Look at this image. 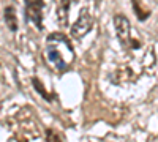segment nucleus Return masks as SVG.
Returning <instances> with one entry per match:
<instances>
[{"mask_svg":"<svg viewBox=\"0 0 158 142\" xmlns=\"http://www.w3.org/2000/svg\"><path fill=\"white\" fill-rule=\"evenodd\" d=\"M114 27H115V33L118 38L120 46L130 52L141 49V41L131 35V24L130 21L123 16V14H115L114 16Z\"/></svg>","mask_w":158,"mask_h":142,"instance_id":"obj_2","label":"nucleus"},{"mask_svg":"<svg viewBox=\"0 0 158 142\" xmlns=\"http://www.w3.org/2000/svg\"><path fill=\"white\" fill-rule=\"evenodd\" d=\"M32 84H33L35 90H36V92H38L40 95H41L46 101H49V103L52 101V95H49V93H48V90L44 88V85H43L41 82H40V79H38L36 76H33V77H32Z\"/></svg>","mask_w":158,"mask_h":142,"instance_id":"obj_8","label":"nucleus"},{"mask_svg":"<svg viewBox=\"0 0 158 142\" xmlns=\"http://www.w3.org/2000/svg\"><path fill=\"white\" fill-rule=\"evenodd\" d=\"M46 137H48V140H59V136H57L54 131H52V130H48Z\"/></svg>","mask_w":158,"mask_h":142,"instance_id":"obj_9","label":"nucleus"},{"mask_svg":"<svg viewBox=\"0 0 158 142\" xmlns=\"http://www.w3.org/2000/svg\"><path fill=\"white\" fill-rule=\"evenodd\" d=\"M43 0H25V19L35 24L38 30H43Z\"/></svg>","mask_w":158,"mask_h":142,"instance_id":"obj_4","label":"nucleus"},{"mask_svg":"<svg viewBox=\"0 0 158 142\" xmlns=\"http://www.w3.org/2000/svg\"><path fill=\"white\" fill-rule=\"evenodd\" d=\"M3 18H5L6 27H8L11 32H16V30H18V16H16L15 6H6V8L3 10Z\"/></svg>","mask_w":158,"mask_h":142,"instance_id":"obj_6","label":"nucleus"},{"mask_svg":"<svg viewBox=\"0 0 158 142\" xmlns=\"http://www.w3.org/2000/svg\"><path fill=\"white\" fill-rule=\"evenodd\" d=\"M131 6H133V11L136 13V18L139 21H146L149 16H150V11L149 10H144L141 6V2L139 0H131Z\"/></svg>","mask_w":158,"mask_h":142,"instance_id":"obj_7","label":"nucleus"},{"mask_svg":"<svg viewBox=\"0 0 158 142\" xmlns=\"http://www.w3.org/2000/svg\"><path fill=\"white\" fill-rule=\"evenodd\" d=\"M48 44H46V59L49 60V63L54 67L59 73L65 71L70 68V63L74 60V49L73 46L65 47L67 44H70V40L63 33H51L48 36Z\"/></svg>","mask_w":158,"mask_h":142,"instance_id":"obj_1","label":"nucleus"},{"mask_svg":"<svg viewBox=\"0 0 158 142\" xmlns=\"http://www.w3.org/2000/svg\"><path fill=\"white\" fill-rule=\"evenodd\" d=\"M77 2L79 0H60L59 2L57 10H56V16H57V22L60 24V27H68L70 11Z\"/></svg>","mask_w":158,"mask_h":142,"instance_id":"obj_5","label":"nucleus"},{"mask_svg":"<svg viewBox=\"0 0 158 142\" xmlns=\"http://www.w3.org/2000/svg\"><path fill=\"white\" fill-rule=\"evenodd\" d=\"M92 27H94V16L90 14L89 8H82L77 19L71 25V35H73V38H77L79 40V38L85 36L92 30Z\"/></svg>","mask_w":158,"mask_h":142,"instance_id":"obj_3","label":"nucleus"}]
</instances>
